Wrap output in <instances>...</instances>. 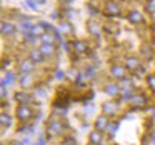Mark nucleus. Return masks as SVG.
<instances>
[{"label":"nucleus","instance_id":"9d476101","mask_svg":"<svg viewBox=\"0 0 155 145\" xmlns=\"http://www.w3.org/2000/svg\"><path fill=\"white\" fill-rule=\"evenodd\" d=\"M14 32H15L14 24H8V22H4V24H2V34L4 35H12Z\"/></svg>","mask_w":155,"mask_h":145},{"label":"nucleus","instance_id":"72a5a7b5","mask_svg":"<svg viewBox=\"0 0 155 145\" xmlns=\"http://www.w3.org/2000/svg\"><path fill=\"white\" fill-rule=\"evenodd\" d=\"M10 145H25V143H24V142H12Z\"/></svg>","mask_w":155,"mask_h":145},{"label":"nucleus","instance_id":"4c0bfd02","mask_svg":"<svg viewBox=\"0 0 155 145\" xmlns=\"http://www.w3.org/2000/svg\"><path fill=\"white\" fill-rule=\"evenodd\" d=\"M100 145H105V143H100Z\"/></svg>","mask_w":155,"mask_h":145},{"label":"nucleus","instance_id":"412c9836","mask_svg":"<svg viewBox=\"0 0 155 145\" xmlns=\"http://www.w3.org/2000/svg\"><path fill=\"white\" fill-rule=\"evenodd\" d=\"M44 30H45V28L42 27V25H34L30 32H32V34L35 35V37H37V35H45V34H44Z\"/></svg>","mask_w":155,"mask_h":145},{"label":"nucleus","instance_id":"4be33fe9","mask_svg":"<svg viewBox=\"0 0 155 145\" xmlns=\"http://www.w3.org/2000/svg\"><path fill=\"white\" fill-rule=\"evenodd\" d=\"M117 127H118L117 124H110V125L107 127V132H108V135H110V137H114V135H115V132H117Z\"/></svg>","mask_w":155,"mask_h":145},{"label":"nucleus","instance_id":"7ed1b4c3","mask_svg":"<svg viewBox=\"0 0 155 145\" xmlns=\"http://www.w3.org/2000/svg\"><path fill=\"white\" fill-rule=\"evenodd\" d=\"M102 132L100 130H95V132H92L90 135H88V140H90V143L92 145H100L102 143Z\"/></svg>","mask_w":155,"mask_h":145},{"label":"nucleus","instance_id":"dca6fc26","mask_svg":"<svg viewBox=\"0 0 155 145\" xmlns=\"http://www.w3.org/2000/svg\"><path fill=\"white\" fill-rule=\"evenodd\" d=\"M87 28H88V32H90L92 35H95V37H100V27H98L97 24H94V22H90Z\"/></svg>","mask_w":155,"mask_h":145},{"label":"nucleus","instance_id":"c9c22d12","mask_svg":"<svg viewBox=\"0 0 155 145\" xmlns=\"http://www.w3.org/2000/svg\"><path fill=\"white\" fill-rule=\"evenodd\" d=\"M37 2H40V4H44V2H45V0H37Z\"/></svg>","mask_w":155,"mask_h":145},{"label":"nucleus","instance_id":"393cba45","mask_svg":"<svg viewBox=\"0 0 155 145\" xmlns=\"http://www.w3.org/2000/svg\"><path fill=\"white\" fill-rule=\"evenodd\" d=\"M32 27H34L32 22H22L20 24V28H24V30H32Z\"/></svg>","mask_w":155,"mask_h":145},{"label":"nucleus","instance_id":"a878e982","mask_svg":"<svg viewBox=\"0 0 155 145\" xmlns=\"http://www.w3.org/2000/svg\"><path fill=\"white\" fill-rule=\"evenodd\" d=\"M122 98H124V100H132V98H134V94H132L130 90H125V94L122 95Z\"/></svg>","mask_w":155,"mask_h":145},{"label":"nucleus","instance_id":"f3484780","mask_svg":"<svg viewBox=\"0 0 155 145\" xmlns=\"http://www.w3.org/2000/svg\"><path fill=\"white\" fill-rule=\"evenodd\" d=\"M74 48H75V52H78V54H84V52L87 50V45H85L82 40H77V42H74Z\"/></svg>","mask_w":155,"mask_h":145},{"label":"nucleus","instance_id":"4468645a","mask_svg":"<svg viewBox=\"0 0 155 145\" xmlns=\"http://www.w3.org/2000/svg\"><path fill=\"white\" fill-rule=\"evenodd\" d=\"M40 50H42V54H44V55H54L55 48H54V45H52V44H42Z\"/></svg>","mask_w":155,"mask_h":145},{"label":"nucleus","instance_id":"aec40b11","mask_svg":"<svg viewBox=\"0 0 155 145\" xmlns=\"http://www.w3.org/2000/svg\"><path fill=\"white\" fill-rule=\"evenodd\" d=\"M2 125H4V128L10 127V125H12V117H10V115L2 114Z\"/></svg>","mask_w":155,"mask_h":145},{"label":"nucleus","instance_id":"1a4fd4ad","mask_svg":"<svg viewBox=\"0 0 155 145\" xmlns=\"http://www.w3.org/2000/svg\"><path fill=\"white\" fill-rule=\"evenodd\" d=\"M95 127H97V130H105V128L108 127V120L107 117H98L97 122H95Z\"/></svg>","mask_w":155,"mask_h":145},{"label":"nucleus","instance_id":"2f4dec72","mask_svg":"<svg viewBox=\"0 0 155 145\" xmlns=\"http://www.w3.org/2000/svg\"><path fill=\"white\" fill-rule=\"evenodd\" d=\"M37 95H38V97H44V95H45V90H44V88H38V90H37Z\"/></svg>","mask_w":155,"mask_h":145},{"label":"nucleus","instance_id":"a211bd4d","mask_svg":"<svg viewBox=\"0 0 155 145\" xmlns=\"http://www.w3.org/2000/svg\"><path fill=\"white\" fill-rule=\"evenodd\" d=\"M132 105H135V107H142V105L145 104V98L142 97V95H134V98H132Z\"/></svg>","mask_w":155,"mask_h":145},{"label":"nucleus","instance_id":"6e6552de","mask_svg":"<svg viewBox=\"0 0 155 145\" xmlns=\"http://www.w3.org/2000/svg\"><path fill=\"white\" fill-rule=\"evenodd\" d=\"M45 55L42 54V50H32L30 52V60L32 62H37V64H40L42 60H44Z\"/></svg>","mask_w":155,"mask_h":145},{"label":"nucleus","instance_id":"cd10ccee","mask_svg":"<svg viewBox=\"0 0 155 145\" xmlns=\"http://www.w3.org/2000/svg\"><path fill=\"white\" fill-rule=\"evenodd\" d=\"M40 25H42V27H44V28H45V30H52V32H54V30H55V28H54V27H52V25H50V24H48V22H42V24H40Z\"/></svg>","mask_w":155,"mask_h":145},{"label":"nucleus","instance_id":"f8f14e48","mask_svg":"<svg viewBox=\"0 0 155 145\" xmlns=\"http://www.w3.org/2000/svg\"><path fill=\"white\" fill-rule=\"evenodd\" d=\"M105 12L110 15H117L118 14V5H115V2H108L107 5H105Z\"/></svg>","mask_w":155,"mask_h":145},{"label":"nucleus","instance_id":"f704fd0d","mask_svg":"<svg viewBox=\"0 0 155 145\" xmlns=\"http://www.w3.org/2000/svg\"><path fill=\"white\" fill-rule=\"evenodd\" d=\"M152 143L155 145V133H153V137H152Z\"/></svg>","mask_w":155,"mask_h":145},{"label":"nucleus","instance_id":"20e7f679","mask_svg":"<svg viewBox=\"0 0 155 145\" xmlns=\"http://www.w3.org/2000/svg\"><path fill=\"white\" fill-rule=\"evenodd\" d=\"M102 110H104L107 115H114L115 112H117V105L112 104V102H107V104L102 105Z\"/></svg>","mask_w":155,"mask_h":145},{"label":"nucleus","instance_id":"7c9ffc66","mask_svg":"<svg viewBox=\"0 0 155 145\" xmlns=\"http://www.w3.org/2000/svg\"><path fill=\"white\" fill-rule=\"evenodd\" d=\"M94 74H95V68H94V67L87 68V75H88V77H92V75H94Z\"/></svg>","mask_w":155,"mask_h":145},{"label":"nucleus","instance_id":"f03ea898","mask_svg":"<svg viewBox=\"0 0 155 145\" xmlns=\"http://www.w3.org/2000/svg\"><path fill=\"white\" fill-rule=\"evenodd\" d=\"M128 22L130 24H134V25H137V24H140L142 20H143V17H142V12H138V10H132L130 14H128Z\"/></svg>","mask_w":155,"mask_h":145},{"label":"nucleus","instance_id":"ddd939ff","mask_svg":"<svg viewBox=\"0 0 155 145\" xmlns=\"http://www.w3.org/2000/svg\"><path fill=\"white\" fill-rule=\"evenodd\" d=\"M112 75L117 77V78H124L125 77V70L120 67V65H114V67H112Z\"/></svg>","mask_w":155,"mask_h":145},{"label":"nucleus","instance_id":"2eb2a0df","mask_svg":"<svg viewBox=\"0 0 155 145\" xmlns=\"http://www.w3.org/2000/svg\"><path fill=\"white\" fill-rule=\"evenodd\" d=\"M20 85H22L24 88L30 87V85H32V77H30V75H28V74H24V75H22V77H20Z\"/></svg>","mask_w":155,"mask_h":145},{"label":"nucleus","instance_id":"5701e85b","mask_svg":"<svg viewBox=\"0 0 155 145\" xmlns=\"http://www.w3.org/2000/svg\"><path fill=\"white\" fill-rule=\"evenodd\" d=\"M15 97H17L18 102H28L30 100V95H27V94H17Z\"/></svg>","mask_w":155,"mask_h":145},{"label":"nucleus","instance_id":"423d86ee","mask_svg":"<svg viewBox=\"0 0 155 145\" xmlns=\"http://www.w3.org/2000/svg\"><path fill=\"white\" fill-rule=\"evenodd\" d=\"M62 130H64V127H62V124H60V122H52V124L48 125V132H52L54 135L62 133Z\"/></svg>","mask_w":155,"mask_h":145},{"label":"nucleus","instance_id":"e433bc0d","mask_svg":"<svg viewBox=\"0 0 155 145\" xmlns=\"http://www.w3.org/2000/svg\"><path fill=\"white\" fill-rule=\"evenodd\" d=\"M152 114H153V115H155V108H152Z\"/></svg>","mask_w":155,"mask_h":145},{"label":"nucleus","instance_id":"c85d7f7f","mask_svg":"<svg viewBox=\"0 0 155 145\" xmlns=\"http://www.w3.org/2000/svg\"><path fill=\"white\" fill-rule=\"evenodd\" d=\"M60 30H62V32H70L72 28L68 27V24H62V25H60Z\"/></svg>","mask_w":155,"mask_h":145},{"label":"nucleus","instance_id":"473e14b6","mask_svg":"<svg viewBox=\"0 0 155 145\" xmlns=\"http://www.w3.org/2000/svg\"><path fill=\"white\" fill-rule=\"evenodd\" d=\"M27 4H28V7H32V8H35V10H37V4H34V2H30V0H28Z\"/></svg>","mask_w":155,"mask_h":145},{"label":"nucleus","instance_id":"c756f323","mask_svg":"<svg viewBox=\"0 0 155 145\" xmlns=\"http://www.w3.org/2000/svg\"><path fill=\"white\" fill-rule=\"evenodd\" d=\"M55 77H57L58 80H62V78L65 77V74H64V72H62V70H57V74H55Z\"/></svg>","mask_w":155,"mask_h":145},{"label":"nucleus","instance_id":"b1692460","mask_svg":"<svg viewBox=\"0 0 155 145\" xmlns=\"http://www.w3.org/2000/svg\"><path fill=\"white\" fill-rule=\"evenodd\" d=\"M42 42H44V44H54V37H52V35H42Z\"/></svg>","mask_w":155,"mask_h":145},{"label":"nucleus","instance_id":"bb28decb","mask_svg":"<svg viewBox=\"0 0 155 145\" xmlns=\"http://www.w3.org/2000/svg\"><path fill=\"white\" fill-rule=\"evenodd\" d=\"M94 110H95V107H94L92 104H88L87 107L84 108V112H85V114H94Z\"/></svg>","mask_w":155,"mask_h":145},{"label":"nucleus","instance_id":"39448f33","mask_svg":"<svg viewBox=\"0 0 155 145\" xmlns=\"http://www.w3.org/2000/svg\"><path fill=\"white\" fill-rule=\"evenodd\" d=\"M32 70H34L32 60H24V62H20V72H22V74H30Z\"/></svg>","mask_w":155,"mask_h":145},{"label":"nucleus","instance_id":"f257e3e1","mask_svg":"<svg viewBox=\"0 0 155 145\" xmlns=\"http://www.w3.org/2000/svg\"><path fill=\"white\" fill-rule=\"evenodd\" d=\"M17 117L20 118V120H28V118L32 117V110L27 105H20V107L17 108Z\"/></svg>","mask_w":155,"mask_h":145},{"label":"nucleus","instance_id":"0eeeda50","mask_svg":"<svg viewBox=\"0 0 155 145\" xmlns=\"http://www.w3.org/2000/svg\"><path fill=\"white\" fill-rule=\"evenodd\" d=\"M125 64H127V68H128V70H137L138 65H140V62H138V58L128 57L127 60H125Z\"/></svg>","mask_w":155,"mask_h":145},{"label":"nucleus","instance_id":"9b49d317","mask_svg":"<svg viewBox=\"0 0 155 145\" xmlns=\"http://www.w3.org/2000/svg\"><path fill=\"white\" fill-rule=\"evenodd\" d=\"M105 94L110 95V97H115V95L118 94V85L117 84H108L107 87H105Z\"/></svg>","mask_w":155,"mask_h":145},{"label":"nucleus","instance_id":"6ab92c4d","mask_svg":"<svg viewBox=\"0 0 155 145\" xmlns=\"http://www.w3.org/2000/svg\"><path fill=\"white\" fill-rule=\"evenodd\" d=\"M14 82H15V75L12 74V72H8L7 75H5V78H4V82H2V85H14Z\"/></svg>","mask_w":155,"mask_h":145}]
</instances>
